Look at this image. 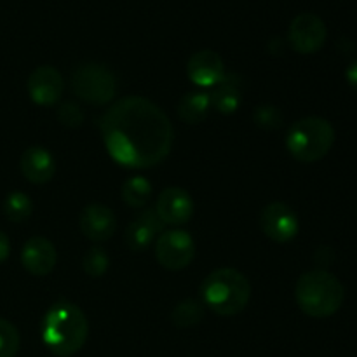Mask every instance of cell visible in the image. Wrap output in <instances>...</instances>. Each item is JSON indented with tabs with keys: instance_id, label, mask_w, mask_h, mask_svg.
<instances>
[{
	"instance_id": "3957f363",
	"label": "cell",
	"mask_w": 357,
	"mask_h": 357,
	"mask_svg": "<svg viewBox=\"0 0 357 357\" xmlns=\"http://www.w3.org/2000/svg\"><path fill=\"white\" fill-rule=\"evenodd\" d=\"M295 298L303 314L314 319H326L344 305L345 288L333 274L316 268L300 275L295 286Z\"/></svg>"
},
{
	"instance_id": "ac0fdd59",
	"label": "cell",
	"mask_w": 357,
	"mask_h": 357,
	"mask_svg": "<svg viewBox=\"0 0 357 357\" xmlns=\"http://www.w3.org/2000/svg\"><path fill=\"white\" fill-rule=\"evenodd\" d=\"M211 108V94L194 91V93H187L180 98L176 105V114L185 124L197 126L208 117Z\"/></svg>"
},
{
	"instance_id": "2e32d148",
	"label": "cell",
	"mask_w": 357,
	"mask_h": 357,
	"mask_svg": "<svg viewBox=\"0 0 357 357\" xmlns=\"http://www.w3.org/2000/svg\"><path fill=\"white\" fill-rule=\"evenodd\" d=\"M20 169L30 183L44 185L51 181L56 173L54 157L44 146H30L21 155Z\"/></svg>"
},
{
	"instance_id": "7c38bea8",
	"label": "cell",
	"mask_w": 357,
	"mask_h": 357,
	"mask_svg": "<svg viewBox=\"0 0 357 357\" xmlns=\"http://www.w3.org/2000/svg\"><path fill=\"white\" fill-rule=\"evenodd\" d=\"M80 232L93 243H105L112 239L117 230V216L108 206L87 204L79 216Z\"/></svg>"
},
{
	"instance_id": "5bb4252c",
	"label": "cell",
	"mask_w": 357,
	"mask_h": 357,
	"mask_svg": "<svg viewBox=\"0 0 357 357\" xmlns=\"http://www.w3.org/2000/svg\"><path fill=\"white\" fill-rule=\"evenodd\" d=\"M164 223L157 216L155 209L145 208L136 215V218L126 229V244L131 251L142 253L150 248L157 234H162Z\"/></svg>"
},
{
	"instance_id": "52a82bcc",
	"label": "cell",
	"mask_w": 357,
	"mask_h": 357,
	"mask_svg": "<svg viewBox=\"0 0 357 357\" xmlns=\"http://www.w3.org/2000/svg\"><path fill=\"white\" fill-rule=\"evenodd\" d=\"M195 257V243L185 230H166L155 243V258L167 271H183Z\"/></svg>"
},
{
	"instance_id": "603a6c76",
	"label": "cell",
	"mask_w": 357,
	"mask_h": 357,
	"mask_svg": "<svg viewBox=\"0 0 357 357\" xmlns=\"http://www.w3.org/2000/svg\"><path fill=\"white\" fill-rule=\"evenodd\" d=\"M21 337L17 328L0 317V357H14L20 351Z\"/></svg>"
},
{
	"instance_id": "4fadbf2b",
	"label": "cell",
	"mask_w": 357,
	"mask_h": 357,
	"mask_svg": "<svg viewBox=\"0 0 357 357\" xmlns=\"http://www.w3.org/2000/svg\"><path fill=\"white\" fill-rule=\"evenodd\" d=\"M56 248L47 237L33 236L24 243L21 250V264L35 278H45L56 267Z\"/></svg>"
},
{
	"instance_id": "7402d4cb",
	"label": "cell",
	"mask_w": 357,
	"mask_h": 357,
	"mask_svg": "<svg viewBox=\"0 0 357 357\" xmlns=\"http://www.w3.org/2000/svg\"><path fill=\"white\" fill-rule=\"evenodd\" d=\"M110 267V257L107 251L100 246L89 248L82 257V268L89 278H103L105 272Z\"/></svg>"
},
{
	"instance_id": "d6986e66",
	"label": "cell",
	"mask_w": 357,
	"mask_h": 357,
	"mask_svg": "<svg viewBox=\"0 0 357 357\" xmlns=\"http://www.w3.org/2000/svg\"><path fill=\"white\" fill-rule=\"evenodd\" d=\"M121 197L129 208L142 209L152 197V185L145 176H131L122 183Z\"/></svg>"
},
{
	"instance_id": "6da1fadb",
	"label": "cell",
	"mask_w": 357,
	"mask_h": 357,
	"mask_svg": "<svg viewBox=\"0 0 357 357\" xmlns=\"http://www.w3.org/2000/svg\"><path fill=\"white\" fill-rule=\"evenodd\" d=\"M108 155L129 169H149L173 150L174 129L160 107L145 96L115 101L100 121Z\"/></svg>"
},
{
	"instance_id": "30bf717a",
	"label": "cell",
	"mask_w": 357,
	"mask_h": 357,
	"mask_svg": "<svg viewBox=\"0 0 357 357\" xmlns=\"http://www.w3.org/2000/svg\"><path fill=\"white\" fill-rule=\"evenodd\" d=\"M30 100L40 107L58 103L65 91V79L56 66L42 65L30 73L26 82Z\"/></svg>"
},
{
	"instance_id": "5b68a950",
	"label": "cell",
	"mask_w": 357,
	"mask_h": 357,
	"mask_svg": "<svg viewBox=\"0 0 357 357\" xmlns=\"http://www.w3.org/2000/svg\"><path fill=\"white\" fill-rule=\"evenodd\" d=\"M335 143V129L323 117H303L289 128L286 149L298 162H317L328 155Z\"/></svg>"
},
{
	"instance_id": "277c9868",
	"label": "cell",
	"mask_w": 357,
	"mask_h": 357,
	"mask_svg": "<svg viewBox=\"0 0 357 357\" xmlns=\"http://www.w3.org/2000/svg\"><path fill=\"white\" fill-rule=\"evenodd\" d=\"M201 291L206 307L222 317L241 314L251 298L250 281L243 272L232 267L213 271L202 282Z\"/></svg>"
},
{
	"instance_id": "7a4b0ae2",
	"label": "cell",
	"mask_w": 357,
	"mask_h": 357,
	"mask_svg": "<svg viewBox=\"0 0 357 357\" xmlns=\"http://www.w3.org/2000/svg\"><path fill=\"white\" fill-rule=\"evenodd\" d=\"M89 321L72 302H58L47 310L42 321V342L58 357H70L86 345Z\"/></svg>"
},
{
	"instance_id": "4316f807",
	"label": "cell",
	"mask_w": 357,
	"mask_h": 357,
	"mask_svg": "<svg viewBox=\"0 0 357 357\" xmlns=\"http://www.w3.org/2000/svg\"><path fill=\"white\" fill-rule=\"evenodd\" d=\"M345 77H347V82L352 89L357 91V59L352 61L351 65L347 66V72H345Z\"/></svg>"
},
{
	"instance_id": "9a60e30c",
	"label": "cell",
	"mask_w": 357,
	"mask_h": 357,
	"mask_svg": "<svg viewBox=\"0 0 357 357\" xmlns=\"http://www.w3.org/2000/svg\"><path fill=\"white\" fill-rule=\"evenodd\" d=\"M187 75L197 86L215 87L225 75V65L218 52L211 49H202L188 59Z\"/></svg>"
},
{
	"instance_id": "e0dca14e",
	"label": "cell",
	"mask_w": 357,
	"mask_h": 357,
	"mask_svg": "<svg viewBox=\"0 0 357 357\" xmlns=\"http://www.w3.org/2000/svg\"><path fill=\"white\" fill-rule=\"evenodd\" d=\"M209 94H211V107L216 108L220 114H236L243 103V79L236 73H225Z\"/></svg>"
},
{
	"instance_id": "484cf974",
	"label": "cell",
	"mask_w": 357,
	"mask_h": 357,
	"mask_svg": "<svg viewBox=\"0 0 357 357\" xmlns=\"http://www.w3.org/2000/svg\"><path fill=\"white\" fill-rule=\"evenodd\" d=\"M9 253H10V241L9 237L0 230V264H3V261L9 258Z\"/></svg>"
},
{
	"instance_id": "44dd1931",
	"label": "cell",
	"mask_w": 357,
	"mask_h": 357,
	"mask_svg": "<svg viewBox=\"0 0 357 357\" xmlns=\"http://www.w3.org/2000/svg\"><path fill=\"white\" fill-rule=\"evenodd\" d=\"M202 316H204V309H202L201 303L197 300L188 298L174 307L173 314H171V319H173V323L178 328H190L201 323Z\"/></svg>"
},
{
	"instance_id": "ffe728a7",
	"label": "cell",
	"mask_w": 357,
	"mask_h": 357,
	"mask_svg": "<svg viewBox=\"0 0 357 357\" xmlns=\"http://www.w3.org/2000/svg\"><path fill=\"white\" fill-rule=\"evenodd\" d=\"M2 211L6 215L7 220L14 223H23L26 222L31 216V211H33V202L28 197L24 192L14 190L9 192L3 199Z\"/></svg>"
},
{
	"instance_id": "d4e9b609",
	"label": "cell",
	"mask_w": 357,
	"mask_h": 357,
	"mask_svg": "<svg viewBox=\"0 0 357 357\" xmlns=\"http://www.w3.org/2000/svg\"><path fill=\"white\" fill-rule=\"evenodd\" d=\"M56 117H58L59 124H63L65 128H79V126L84 122L82 110H80L79 105L72 103V101H68V103H63L61 107L58 108V114H56Z\"/></svg>"
},
{
	"instance_id": "ba28073f",
	"label": "cell",
	"mask_w": 357,
	"mask_h": 357,
	"mask_svg": "<svg viewBox=\"0 0 357 357\" xmlns=\"http://www.w3.org/2000/svg\"><path fill=\"white\" fill-rule=\"evenodd\" d=\"M260 229L271 241L279 244L289 243L300 232L296 213L284 202H271L260 213Z\"/></svg>"
},
{
	"instance_id": "8992f818",
	"label": "cell",
	"mask_w": 357,
	"mask_h": 357,
	"mask_svg": "<svg viewBox=\"0 0 357 357\" xmlns=\"http://www.w3.org/2000/svg\"><path fill=\"white\" fill-rule=\"evenodd\" d=\"M72 89L75 96L89 105H107L117 94V79L114 73L98 63L77 66L72 75Z\"/></svg>"
},
{
	"instance_id": "9c48e42d",
	"label": "cell",
	"mask_w": 357,
	"mask_h": 357,
	"mask_svg": "<svg viewBox=\"0 0 357 357\" xmlns=\"http://www.w3.org/2000/svg\"><path fill=\"white\" fill-rule=\"evenodd\" d=\"M326 24L314 13L298 14L289 24V44L300 54H314V52H317L326 42Z\"/></svg>"
},
{
	"instance_id": "cb8c5ba5",
	"label": "cell",
	"mask_w": 357,
	"mask_h": 357,
	"mask_svg": "<svg viewBox=\"0 0 357 357\" xmlns=\"http://www.w3.org/2000/svg\"><path fill=\"white\" fill-rule=\"evenodd\" d=\"M253 121L258 128L265 129V131H274V129H279L282 126L284 115L274 105H260V107L255 108Z\"/></svg>"
},
{
	"instance_id": "8fae6325",
	"label": "cell",
	"mask_w": 357,
	"mask_h": 357,
	"mask_svg": "<svg viewBox=\"0 0 357 357\" xmlns=\"http://www.w3.org/2000/svg\"><path fill=\"white\" fill-rule=\"evenodd\" d=\"M153 209L164 225H185L194 215V201L185 188L167 187L159 194Z\"/></svg>"
}]
</instances>
